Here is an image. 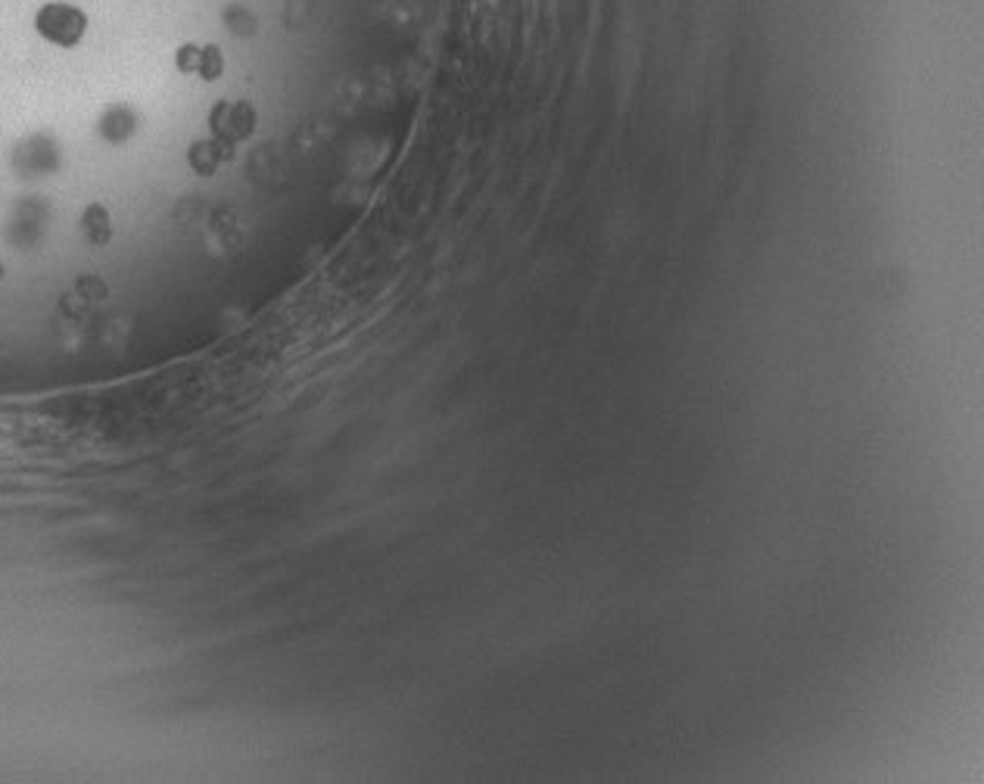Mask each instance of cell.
Segmentation results:
<instances>
[{"label":"cell","instance_id":"obj_1","mask_svg":"<svg viewBox=\"0 0 984 784\" xmlns=\"http://www.w3.org/2000/svg\"><path fill=\"white\" fill-rule=\"evenodd\" d=\"M35 31L53 48L73 50L88 35V13L75 3L50 0L35 13Z\"/></svg>","mask_w":984,"mask_h":784},{"label":"cell","instance_id":"obj_2","mask_svg":"<svg viewBox=\"0 0 984 784\" xmlns=\"http://www.w3.org/2000/svg\"><path fill=\"white\" fill-rule=\"evenodd\" d=\"M206 125L213 131V138L228 146H238V143L250 141L256 134V125H259V113L250 100H216Z\"/></svg>","mask_w":984,"mask_h":784},{"label":"cell","instance_id":"obj_3","mask_svg":"<svg viewBox=\"0 0 984 784\" xmlns=\"http://www.w3.org/2000/svg\"><path fill=\"white\" fill-rule=\"evenodd\" d=\"M231 159H234V146L216 141V138H209V141H193L191 150H188V166H191L200 178H213L218 168L225 166V163H231Z\"/></svg>","mask_w":984,"mask_h":784},{"label":"cell","instance_id":"obj_4","mask_svg":"<svg viewBox=\"0 0 984 784\" xmlns=\"http://www.w3.org/2000/svg\"><path fill=\"white\" fill-rule=\"evenodd\" d=\"M81 234L91 246H106L113 240V218L103 203H91L81 213Z\"/></svg>","mask_w":984,"mask_h":784},{"label":"cell","instance_id":"obj_5","mask_svg":"<svg viewBox=\"0 0 984 784\" xmlns=\"http://www.w3.org/2000/svg\"><path fill=\"white\" fill-rule=\"evenodd\" d=\"M200 53H203V48L193 44V41L181 44V48L175 50V69L181 72V75H196V69H200Z\"/></svg>","mask_w":984,"mask_h":784},{"label":"cell","instance_id":"obj_6","mask_svg":"<svg viewBox=\"0 0 984 784\" xmlns=\"http://www.w3.org/2000/svg\"><path fill=\"white\" fill-rule=\"evenodd\" d=\"M78 293H81V299H106V284L103 281H97V278H81L78 281Z\"/></svg>","mask_w":984,"mask_h":784},{"label":"cell","instance_id":"obj_7","mask_svg":"<svg viewBox=\"0 0 984 784\" xmlns=\"http://www.w3.org/2000/svg\"><path fill=\"white\" fill-rule=\"evenodd\" d=\"M3 278H7V268H3V261H0V284H3Z\"/></svg>","mask_w":984,"mask_h":784}]
</instances>
